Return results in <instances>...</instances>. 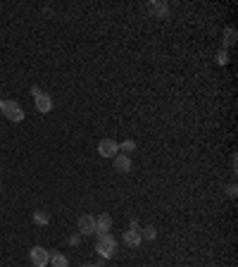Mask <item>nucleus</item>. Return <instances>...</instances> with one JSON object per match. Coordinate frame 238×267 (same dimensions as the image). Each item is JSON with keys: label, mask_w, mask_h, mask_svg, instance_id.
Returning a JSON list of instances; mask_svg holds the SVG:
<instances>
[{"label": "nucleus", "mask_w": 238, "mask_h": 267, "mask_svg": "<svg viewBox=\"0 0 238 267\" xmlns=\"http://www.w3.org/2000/svg\"><path fill=\"white\" fill-rule=\"evenodd\" d=\"M141 234V239H148V241H152L155 236H157V229L155 227H143V231H138Z\"/></svg>", "instance_id": "nucleus-12"}, {"label": "nucleus", "mask_w": 238, "mask_h": 267, "mask_svg": "<svg viewBox=\"0 0 238 267\" xmlns=\"http://www.w3.org/2000/svg\"><path fill=\"white\" fill-rule=\"evenodd\" d=\"M110 227H112V217H110V215H98V217H95V234H98V236L110 234Z\"/></svg>", "instance_id": "nucleus-7"}, {"label": "nucleus", "mask_w": 238, "mask_h": 267, "mask_svg": "<svg viewBox=\"0 0 238 267\" xmlns=\"http://www.w3.org/2000/svg\"><path fill=\"white\" fill-rule=\"evenodd\" d=\"M98 153L103 157H114L119 153V143L112 141V138H103V141L98 143Z\"/></svg>", "instance_id": "nucleus-5"}, {"label": "nucleus", "mask_w": 238, "mask_h": 267, "mask_svg": "<svg viewBox=\"0 0 238 267\" xmlns=\"http://www.w3.org/2000/svg\"><path fill=\"white\" fill-rule=\"evenodd\" d=\"M81 267H95V265H81Z\"/></svg>", "instance_id": "nucleus-19"}, {"label": "nucleus", "mask_w": 238, "mask_h": 267, "mask_svg": "<svg viewBox=\"0 0 238 267\" xmlns=\"http://www.w3.org/2000/svg\"><path fill=\"white\" fill-rule=\"evenodd\" d=\"M79 234H81V236L95 234V217H93V215H81V217H79Z\"/></svg>", "instance_id": "nucleus-6"}, {"label": "nucleus", "mask_w": 238, "mask_h": 267, "mask_svg": "<svg viewBox=\"0 0 238 267\" xmlns=\"http://www.w3.org/2000/svg\"><path fill=\"white\" fill-rule=\"evenodd\" d=\"M226 60H229V57H226V53L221 50V53H219V62H221V65H226Z\"/></svg>", "instance_id": "nucleus-17"}, {"label": "nucleus", "mask_w": 238, "mask_h": 267, "mask_svg": "<svg viewBox=\"0 0 238 267\" xmlns=\"http://www.w3.org/2000/svg\"><path fill=\"white\" fill-rule=\"evenodd\" d=\"M114 170L122 172V174L131 172V157L124 155V153H117V155H114Z\"/></svg>", "instance_id": "nucleus-8"}, {"label": "nucleus", "mask_w": 238, "mask_h": 267, "mask_svg": "<svg viewBox=\"0 0 238 267\" xmlns=\"http://www.w3.org/2000/svg\"><path fill=\"white\" fill-rule=\"evenodd\" d=\"M226 193H229V196H231V198H234V196H236V186H234V184H231V186H229V189H226Z\"/></svg>", "instance_id": "nucleus-18"}, {"label": "nucleus", "mask_w": 238, "mask_h": 267, "mask_svg": "<svg viewBox=\"0 0 238 267\" xmlns=\"http://www.w3.org/2000/svg\"><path fill=\"white\" fill-rule=\"evenodd\" d=\"M141 241H143V239H141V234H138V231H133V229H129V231L124 234V244L131 246V248H138Z\"/></svg>", "instance_id": "nucleus-9"}, {"label": "nucleus", "mask_w": 238, "mask_h": 267, "mask_svg": "<svg viewBox=\"0 0 238 267\" xmlns=\"http://www.w3.org/2000/svg\"><path fill=\"white\" fill-rule=\"evenodd\" d=\"M236 41V31L234 29H226V43H234Z\"/></svg>", "instance_id": "nucleus-15"}, {"label": "nucleus", "mask_w": 238, "mask_h": 267, "mask_svg": "<svg viewBox=\"0 0 238 267\" xmlns=\"http://www.w3.org/2000/svg\"><path fill=\"white\" fill-rule=\"evenodd\" d=\"M119 151H124V155H129V153H133L136 151V141H131V138H127L122 146H119Z\"/></svg>", "instance_id": "nucleus-14"}, {"label": "nucleus", "mask_w": 238, "mask_h": 267, "mask_svg": "<svg viewBox=\"0 0 238 267\" xmlns=\"http://www.w3.org/2000/svg\"><path fill=\"white\" fill-rule=\"evenodd\" d=\"M150 10H152V12H157V15H160V17H162V15H167V12H169V7H167V5H165V2H150Z\"/></svg>", "instance_id": "nucleus-13"}, {"label": "nucleus", "mask_w": 238, "mask_h": 267, "mask_svg": "<svg viewBox=\"0 0 238 267\" xmlns=\"http://www.w3.org/2000/svg\"><path fill=\"white\" fill-rule=\"evenodd\" d=\"M29 260L34 263V267H45L48 265V260H50V253L41 248V246H34L31 250H29Z\"/></svg>", "instance_id": "nucleus-4"}, {"label": "nucleus", "mask_w": 238, "mask_h": 267, "mask_svg": "<svg viewBox=\"0 0 238 267\" xmlns=\"http://www.w3.org/2000/svg\"><path fill=\"white\" fill-rule=\"evenodd\" d=\"M31 95H34V100H36V110H38V112H43V114H45V112L53 110V98H50L45 91H41V89H36V86H34V89H31Z\"/></svg>", "instance_id": "nucleus-3"}, {"label": "nucleus", "mask_w": 238, "mask_h": 267, "mask_svg": "<svg viewBox=\"0 0 238 267\" xmlns=\"http://www.w3.org/2000/svg\"><path fill=\"white\" fill-rule=\"evenodd\" d=\"M48 263L53 267H69V260H67V255H62V253H53Z\"/></svg>", "instance_id": "nucleus-10"}, {"label": "nucleus", "mask_w": 238, "mask_h": 267, "mask_svg": "<svg viewBox=\"0 0 238 267\" xmlns=\"http://www.w3.org/2000/svg\"><path fill=\"white\" fill-rule=\"evenodd\" d=\"M95 250H98V255H100V258L110 260V258H112V255L117 253V241L112 239V234H103V236H98Z\"/></svg>", "instance_id": "nucleus-1"}, {"label": "nucleus", "mask_w": 238, "mask_h": 267, "mask_svg": "<svg viewBox=\"0 0 238 267\" xmlns=\"http://www.w3.org/2000/svg\"><path fill=\"white\" fill-rule=\"evenodd\" d=\"M34 222L41 224V227H45V224L50 222V215H48V212H43V210H34Z\"/></svg>", "instance_id": "nucleus-11"}, {"label": "nucleus", "mask_w": 238, "mask_h": 267, "mask_svg": "<svg viewBox=\"0 0 238 267\" xmlns=\"http://www.w3.org/2000/svg\"><path fill=\"white\" fill-rule=\"evenodd\" d=\"M0 105H2V100H0Z\"/></svg>", "instance_id": "nucleus-20"}, {"label": "nucleus", "mask_w": 238, "mask_h": 267, "mask_svg": "<svg viewBox=\"0 0 238 267\" xmlns=\"http://www.w3.org/2000/svg\"><path fill=\"white\" fill-rule=\"evenodd\" d=\"M0 112H2L10 122H22V119H24V110L17 105V103H15V100H2Z\"/></svg>", "instance_id": "nucleus-2"}, {"label": "nucleus", "mask_w": 238, "mask_h": 267, "mask_svg": "<svg viewBox=\"0 0 238 267\" xmlns=\"http://www.w3.org/2000/svg\"><path fill=\"white\" fill-rule=\"evenodd\" d=\"M79 241H81V236H69V244L72 246H79Z\"/></svg>", "instance_id": "nucleus-16"}]
</instances>
